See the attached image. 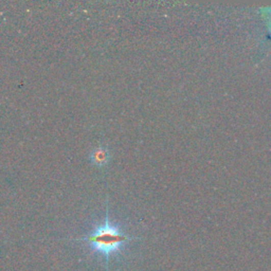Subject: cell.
<instances>
[{"mask_svg": "<svg viewBox=\"0 0 271 271\" xmlns=\"http://www.w3.org/2000/svg\"><path fill=\"white\" fill-rule=\"evenodd\" d=\"M133 239H139V237L128 236L123 233L119 228L111 225L108 218V211H106V218L104 224L98 226L89 235L79 238L77 240L88 242L94 251L105 256L106 264L108 265L110 255L118 252L125 242L131 241Z\"/></svg>", "mask_w": 271, "mask_h": 271, "instance_id": "1", "label": "cell"}, {"mask_svg": "<svg viewBox=\"0 0 271 271\" xmlns=\"http://www.w3.org/2000/svg\"><path fill=\"white\" fill-rule=\"evenodd\" d=\"M109 160H110L109 151L104 146L96 147L90 154V161L95 166H98V167L105 166L109 162Z\"/></svg>", "mask_w": 271, "mask_h": 271, "instance_id": "2", "label": "cell"}]
</instances>
